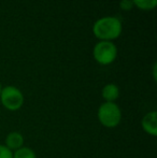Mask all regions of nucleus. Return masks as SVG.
<instances>
[{"instance_id": "nucleus-7", "label": "nucleus", "mask_w": 157, "mask_h": 158, "mask_svg": "<svg viewBox=\"0 0 157 158\" xmlns=\"http://www.w3.org/2000/svg\"><path fill=\"white\" fill-rule=\"evenodd\" d=\"M119 87L114 83H109L103 86L101 90V97L105 102H115L119 98Z\"/></svg>"}, {"instance_id": "nucleus-12", "label": "nucleus", "mask_w": 157, "mask_h": 158, "mask_svg": "<svg viewBox=\"0 0 157 158\" xmlns=\"http://www.w3.org/2000/svg\"><path fill=\"white\" fill-rule=\"evenodd\" d=\"M156 69H157V64L155 63L153 64V79L154 81H156L157 80V75H156Z\"/></svg>"}, {"instance_id": "nucleus-8", "label": "nucleus", "mask_w": 157, "mask_h": 158, "mask_svg": "<svg viewBox=\"0 0 157 158\" xmlns=\"http://www.w3.org/2000/svg\"><path fill=\"white\" fill-rule=\"evenodd\" d=\"M134 6L143 11H151L157 6V0H132Z\"/></svg>"}, {"instance_id": "nucleus-5", "label": "nucleus", "mask_w": 157, "mask_h": 158, "mask_svg": "<svg viewBox=\"0 0 157 158\" xmlns=\"http://www.w3.org/2000/svg\"><path fill=\"white\" fill-rule=\"evenodd\" d=\"M141 127L143 131L152 137L157 135V112L155 110L150 111L141 119Z\"/></svg>"}, {"instance_id": "nucleus-6", "label": "nucleus", "mask_w": 157, "mask_h": 158, "mask_svg": "<svg viewBox=\"0 0 157 158\" xmlns=\"http://www.w3.org/2000/svg\"><path fill=\"white\" fill-rule=\"evenodd\" d=\"M4 145L12 152H15L19 148L24 146V137L19 131H11L6 137V144Z\"/></svg>"}, {"instance_id": "nucleus-2", "label": "nucleus", "mask_w": 157, "mask_h": 158, "mask_svg": "<svg viewBox=\"0 0 157 158\" xmlns=\"http://www.w3.org/2000/svg\"><path fill=\"white\" fill-rule=\"evenodd\" d=\"M122 110L115 102H102L97 110V118L105 128H115L122 122Z\"/></svg>"}, {"instance_id": "nucleus-1", "label": "nucleus", "mask_w": 157, "mask_h": 158, "mask_svg": "<svg viewBox=\"0 0 157 158\" xmlns=\"http://www.w3.org/2000/svg\"><path fill=\"white\" fill-rule=\"evenodd\" d=\"M123 26L118 17L105 16L97 19L93 26V33L101 41H112L121 35Z\"/></svg>"}, {"instance_id": "nucleus-4", "label": "nucleus", "mask_w": 157, "mask_h": 158, "mask_svg": "<svg viewBox=\"0 0 157 158\" xmlns=\"http://www.w3.org/2000/svg\"><path fill=\"white\" fill-rule=\"evenodd\" d=\"M94 59L99 64L108 66L114 63L118 56V48L112 41H99L93 50Z\"/></svg>"}, {"instance_id": "nucleus-3", "label": "nucleus", "mask_w": 157, "mask_h": 158, "mask_svg": "<svg viewBox=\"0 0 157 158\" xmlns=\"http://www.w3.org/2000/svg\"><path fill=\"white\" fill-rule=\"evenodd\" d=\"M25 98L19 88L16 86L9 85L6 87H2L0 93V102L2 106L11 112L19 111L23 106Z\"/></svg>"}, {"instance_id": "nucleus-10", "label": "nucleus", "mask_w": 157, "mask_h": 158, "mask_svg": "<svg viewBox=\"0 0 157 158\" xmlns=\"http://www.w3.org/2000/svg\"><path fill=\"white\" fill-rule=\"evenodd\" d=\"M0 158H13V152L6 145L0 144Z\"/></svg>"}, {"instance_id": "nucleus-11", "label": "nucleus", "mask_w": 157, "mask_h": 158, "mask_svg": "<svg viewBox=\"0 0 157 158\" xmlns=\"http://www.w3.org/2000/svg\"><path fill=\"white\" fill-rule=\"evenodd\" d=\"M119 8L124 11H129L134 8V3L132 0H121L119 2Z\"/></svg>"}, {"instance_id": "nucleus-13", "label": "nucleus", "mask_w": 157, "mask_h": 158, "mask_svg": "<svg viewBox=\"0 0 157 158\" xmlns=\"http://www.w3.org/2000/svg\"><path fill=\"white\" fill-rule=\"evenodd\" d=\"M1 90H2V84H1V82H0V93H1Z\"/></svg>"}, {"instance_id": "nucleus-9", "label": "nucleus", "mask_w": 157, "mask_h": 158, "mask_svg": "<svg viewBox=\"0 0 157 158\" xmlns=\"http://www.w3.org/2000/svg\"><path fill=\"white\" fill-rule=\"evenodd\" d=\"M13 158H37V154L32 148L23 146L13 152Z\"/></svg>"}]
</instances>
